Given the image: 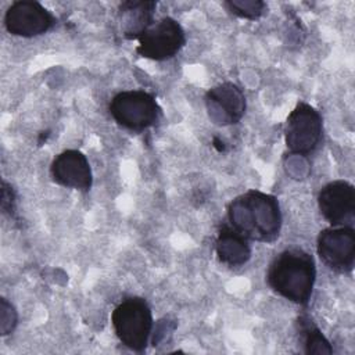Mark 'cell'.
Masks as SVG:
<instances>
[{"label":"cell","instance_id":"cell-1","mask_svg":"<svg viewBox=\"0 0 355 355\" xmlns=\"http://www.w3.org/2000/svg\"><path fill=\"white\" fill-rule=\"evenodd\" d=\"M229 225L247 240L273 243L282 229V212L275 196L248 190L227 205Z\"/></svg>","mask_w":355,"mask_h":355},{"label":"cell","instance_id":"cell-2","mask_svg":"<svg viewBox=\"0 0 355 355\" xmlns=\"http://www.w3.org/2000/svg\"><path fill=\"white\" fill-rule=\"evenodd\" d=\"M316 280V265L311 254L301 248H288L276 255L269 263L266 282L283 298L308 304Z\"/></svg>","mask_w":355,"mask_h":355},{"label":"cell","instance_id":"cell-3","mask_svg":"<svg viewBox=\"0 0 355 355\" xmlns=\"http://www.w3.org/2000/svg\"><path fill=\"white\" fill-rule=\"evenodd\" d=\"M111 323L118 340L136 352H143L153 331V313L141 297L122 300L111 313Z\"/></svg>","mask_w":355,"mask_h":355},{"label":"cell","instance_id":"cell-4","mask_svg":"<svg viewBox=\"0 0 355 355\" xmlns=\"http://www.w3.org/2000/svg\"><path fill=\"white\" fill-rule=\"evenodd\" d=\"M108 110L119 126L133 132L148 129L161 115V108L155 97L144 90H125L116 93L111 98Z\"/></svg>","mask_w":355,"mask_h":355},{"label":"cell","instance_id":"cell-5","mask_svg":"<svg viewBox=\"0 0 355 355\" xmlns=\"http://www.w3.org/2000/svg\"><path fill=\"white\" fill-rule=\"evenodd\" d=\"M323 121L316 108L308 103H298L290 112L284 128V141L290 153L308 155L320 143Z\"/></svg>","mask_w":355,"mask_h":355},{"label":"cell","instance_id":"cell-6","mask_svg":"<svg viewBox=\"0 0 355 355\" xmlns=\"http://www.w3.org/2000/svg\"><path fill=\"white\" fill-rule=\"evenodd\" d=\"M137 40L136 51L139 55L154 61H164L180 51L186 43V35L176 19L164 17L144 31Z\"/></svg>","mask_w":355,"mask_h":355},{"label":"cell","instance_id":"cell-7","mask_svg":"<svg viewBox=\"0 0 355 355\" xmlns=\"http://www.w3.org/2000/svg\"><path fill=\"white\" fill-rule=\"evenodd\" d=\"M318 255L326 266L338 272H351L355 262V230L352 226H330L318 234Z\"/></svg>","mask_w":355,"mask_h":355},{"label":"cell","instance_id":"cell-8","mask_svg":"<svg viewBox=\"0 0 355 355\" xmlns=\"http://www.w3.org/2000/svg\"><path fill=\"white\" fill-rule=\"evenodd\" d=\"M55 24L54 15L37 1H14L6 11L4 26L21 37H33L46 33Z\"/></svg>","mask_w":355,"mask_h":355},{"label":"cell","instance_id":"cell-9","mask_svg":"<svg viewBox=\"0 0 355 355\" xmlns=\"http://www.w3.org/2000/svg\"><path fill=\"white\" fill-rule=\"evenodd\" d=\"M318 207L331 226H351L355 219L354 184L343 179L327 183L318 194Z\"/></svg>","mask_w":355,"mask_h":355},{"label":"cell","instance_id":"cell-10","mask_svg":"<svg viewBox=\"0 0 355 355\" xmlns=\"http://www.w3.org/2000/svg\"><path fill=\"white\" fill-rule=\"evenodd\" d=\"M205 107L215 125H234L245 112V96L237 85L225 82L207 92Z\"/></svg>","mask_w":355,"mask_h":355},{"label":"cell","instance_id":"cell-11","mask_svg":"<svg viewBox=\"0 0 355 355\" xmlns=\"http://www.w3.org/2000/svg\"><path fill=\"white\" fill-rule=\"evenodd\" d=\"M51 178L64 187L89 191L93 183L90 164L79 150H65L60 153L50 166Z\"/></svg>","mask_w":355,"mask_h":355},{"label":"cell","instance_id":"cell-12","mask_svg":"<svg viewBox=\"0 0 355 355\" xmlns=\"http://www.w3.org/2000/svg\"><path fill=\"white\" fill-rule=\"evenodd\" d=\"M215 251L219 261L232 268L241 266L251 258L248 240L226 223H223L218 232Z\"/></svg>","mask_w":355,"mask_h":355},{"label":"cell","instance_id":"cell-13","mask_svg":"<svg viewBox=\"0 0 355 355\" xmlns=\"http://www.w3.org/2000/svg\"><path fill=\"white\" fill-rule=\"evenodd\" d=\"M155 1H123L119 4V25L126 39H139L154 22Z\"/></svg>","mask_w":355,"mask_h":355},{"label":"cell","instance_id":"cell-14","mask_svg":"<svg viewBox=\"0 0 355 355\" xmlns=\"http://www.w3.org/2000/svg\"><path fill=\"white\" fill-rule=\"evenodd\" d=\"M298 324L306 354H331L333 349L329 341L308 318L301 316L298 319Z\"/></svg>","mask_w":355,"mask_h":355},{"label":"cell","instance_id":"cell-15","mask_svg":"<svg viewBox=\"0 0 355 355\" xmlns=\"http://www.w3.org/2000/svg\"><path fill=\"white\" fill-rule=\"evenodd\" d=\"M225 7L234 15L245 19H258L263 15L266 4L261 0H229Z\"/></svg>","mask_w":355,"mask_h":355},{"label":"cell","instance_id":"cell-16","mask_svg":"<svg viewBox=\"0 0 355 355\" xmlns=\"http://www.w3.org/2000/svg\"><path fill=\"white\" fill-rule=\"evenodd\" d=\"M0 329L1 336H7L14 331L18 323V315L12 304H10L6 298L0 300Z\"/></svg>","mask_w":355,"mask_h":355},{"label":"cell","instance_id":"cell-17","mask_svg":"<svg viewBox=\"0 0 355 355\" xmlns=\"http://www.w3.org/2000/svg\"><path fill=\"white\" fill-rule=\"evenodd\" d=\"M14 200H15V194L14 190L10 184H7L6 182H3V189H1V208L4 212H8L10 215H12L14 212Z\"/></svg>","mask_w":355,"mask_h":355}]
</instances>
